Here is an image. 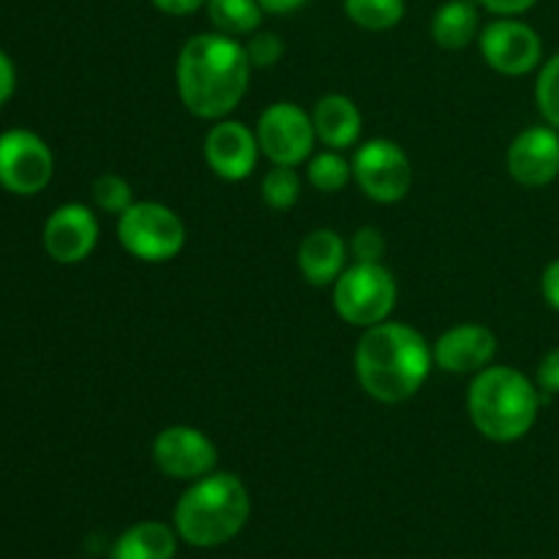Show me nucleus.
<instances>
[{
  "mask_svg": "<svg viewBox=\"0 0 559 559\" xmlns=\"http://www.w3.org/2000/svg\"><path fill=\"white\" fill-rule=\"evenodd\" d=\"M353 180L369 200L393 205L413 189V162L402 145L377 136L355 147Z\"/></svg>",
  "mask_w": 559,
  "mask_h": 559,
  "instance_id": "obj_7",
  "label": "nucleus"
},
{
  "mask_svg": "<svg viewBox=\"0 0 559 559\" xmlns=\"http://www.w3.org/2000/svg\"><path fill=\"white\" fill-rule=\"evenodd\" d=\"M298 267L314 287H333L347 267V243L331 227L311 229L298 246Z\"/></svg>",
  "mask_w": 559,
  "mask_h": 559,
  "instance_id": "obj_16",
  "label": "nucleus"
},
{
  "mask_svg": "<svg viewBox=\"0 0 559 559\" xmlns=\"http://www.w3.org/2000/svg\"><path fill=\"white\" fill-rule=\"evenodd\" d=\"M300 189H304V183H300L298 167L273 164L262 178V200L273 211H289V207L298 205Z\"/></svg>",
  "mask_w": 559,
  "mask_h": 559,
  "instance_id": "obj_23",
  "label": "nucleus"
},
{
  "mask_svg": "<svg viewBox=\"0 0 559 559\" xmlns=\"http://www.w3.org/2000/svg\"><path fill=\"white\" fill-rule=\"evenodd\" d=\"M306 180H309L317 191H322V194H338V191L347 189V183L353 180V158L344 156L342 151H331V147H328V151L309 158Z\"/></svg>",
  "mask_w": 559,
  "mask_h": 559,
  "instance_id": "obj_21",
  "label": "nucleus"
},
{
  "mask_svg": "<svg viewBox=\"0 0 559 559\" xmlns=\"http://www.w3.org/2000/svg\"><path fill=\"white\" fill-rule=\"evenodd\" d=\"M314 120L317 142H322L331 151H347V147L358 145L360 134H364V115H360L358 104L344 93H328L314 104Z\"/></svg>",
  "mask_w": 559,
  "mask_h": 559,
  "instance_id": "obj_17",
  "label": "nucleus"
},
{
  "mask_svg": "<svg viewBox=\"0 0 559 559\" xmlns=\"http://www.w3.org/2000/svg\"><path fill=\"white\" fill-rule=\"evenodd\" d=\"M478 47L489 69L502 76H524L544 63L538 31L516 16H500L480 31Z\"/></svg>",
  "mask_w": 559,
  "mask_h": 559,
  "instance_id": "obj_10",
  "label": "nucleus"
},
{
  "mask_svg": "<svg viewBox=\"0 0 559 559\" xmlns=\"http://www.w3.org/2000/svg\"><path fill=\"white\" fill-rule=\"evenodd\" d=\"M475 3H480L486 11L497 16H519L533 9L538 0H475Z\"/></svg>",
  "mask_w": 559,
  "mask_h": 559,
  "instance_id": "obj_30",
  "label": "nucleus"
},
{
  "mask_svg": "<svg viewBox=\"0 0 559 559\" xmlns=\"http://www.w3.org/2000/svg\"><path fill=\"white\" fill-rule=\"evenodd\" d=\"M178 533L164 522L131 524L109 549V559H175Z\"/></svg>",
  "mask_w": 559,
  "mask_h": 559,
  "instance_id": "obj_18",
  "label": "nucleus"
},
{
  "mask_svg": "<svg viewBox=\"0 0 559 559\" xmlns=\"http://www.w3.org/2000/svg\"><path fill=\"white\" fill-rule=\"evenodd\" d=\"M153 462L167 478L194 484L216 469L218 448L202 429L175 424L158 431L153 440Z\"/></svg>",
  "mask_w": 559,
  "mask_h": 559,
  "instance_id": "obj_11",
  "label": "nucleus"
},
{
  "mask_svg": "<svg viewBox=\"0 0 559 559\" xmlns=\"http://www.w3.org/2000/svg\"><path fill=\"white\" fill-rule=\"evenodd\" d=\"M544 393L513 366H495L478 371L469 382L467 413L478 435L486 440L519 442L538 424Z\"/></svg>",
  "mask_w": 559,
  "mask_h": 559,
  "instance_id": "obj_3",
  "label": "nucleus"
},
{
  "mask_svg": "<svg viewBox=\"0 0 559 559\" xmlns=\"http://www.w3.org/2000/svg\"><path fill=\"white\" fill-rule=\"evenodd\" d=\"M251 71L254 66L238 38L218 31L197 33L183 44L175 66L178 96L194 118H229L249 91Z\"/></svg>",
  "mask_w": 559,
  "mask_h": 559,
  "instance_id": "obj_1",
  "label": "nucleus"
},
{
  "mask_svg": "<svg viewBox=\"0 0 559 559\" xmlns=\"http://www.w3.org/2000/svg\"><path fill=\"white\" fill-rule=\"evenodd\" d=\"M162 14L169 16H186V14H194V11L205 9L207 0H151Z\"/></svg>",
  "mask_w": 559,
  "mask_h": 559,
  "instance_id": "obj_31",
  "label": "nucleus"
},
{
  "mask_svg": "<svg viewBox=\"0 0 559 559\" xmlns=\"http://www.w3.org/2000/svg\"><path fill=\"white\" fill-rule=\"evenodd\" d=\"M480 27L475 0H448L431 16V38L442 49H464L475 41Z\"/></svg>",
  "mask_w": 559,
  "mask_h": 559,
  "instance_id": "obj_19",
  "label": "nucleus"
},
{
  "mask_svg": "<svg viewBox=\"0 0 559 559\" xmlns=\"http://www.w3.org/2000/svg\"><path fill=\"white\" fill-rule=\"evenodd\" d=\"M540 295H544L546 306L559 314V260H551L549 265L544 267V276H540Z\"/></svg>",
  "mask_w": 559,
  "mask_h": 559,
  "instance_id": "obj_29",
  "label": "nucleus"
},
{
  "mask_svg": "<svg viewBox=\"0 0 559 559\" xmlns=\"http://www.w3.org/2000/svg\"><path fill=\"white\" fill-rule=\"evenodd\" d=\"M207 20L224 36H251L262 25V5L257 0H207Z\"/></svg>",
  "mask_w": 559,
  "mask_h": 559,
  "instance_id": "obj_20",
  "label": "nucleus"
},
{
  "mask_svg": "<svg viewBox=\"0 0 559 559\" xmlns=\"http://www.w3.org/2000/svg\"><path fill=\"white\" fill-rule=\"evenodd\" d=\"M14 87H16V69L11 63L9 55L0 49V107L14 96Z\"/></svg>",
  "mask_w": 559,
  "mask_h": 559,
  "instance_id": "obj_32",
  "label": "nucleus"
},
{
  "mask_svg": "<svg viewBox=\"0 0 559 559\" xmlns=\"http://www.w3.org/2000/svg\"><path fill=\"white\" fill-rule=\"evenodd\" d=\"M254 69H271L282 60L284 41L273 31H257L249 36V44H243Z\"/></svg>",
  "mask_w": 559,
  "mask_h": 559,
  "instance_id": "obj_26",
  "label": "nucleus"
},
{
  "mask_svg": "<svg viewBox=\"0 0 559 559\" xmlns=\"http://www.w3.org/2000/svg\"><path fill=\"white\" fill-rule=\"evenodd\" d=\"M435 364L445 374H478L497 358V336L478 322L453 325L435 342Z\"/></svg>",
  "mask_w": 559,
  "mask_h": 559,
  "instance_id": "obj_15",
  "label": "nucleus"
},
{
  "mask_svg": "<svg viewBox=\"0 0 559 559\" xmlns=\"http://www.w3.org/2000/svg\"><path fill=\"white\" fill-rule=\"evenodd\" d=\"M118 240L134 260L162 265L186 246V224L164 202H134L118 216Z\"/></svg>",
  "mask_w": 559,
  "mask_h": 559,
  "instance_id": "obj_6",
  "label": "nucleus"
},
{
  "mask_svg": "<svg viewBox=\"0 0 559 559\" xmlns=\"http://www.w3.org/2000/svg\"><path fill=\"white\" fill-rule=\"evenodd\" d=\"M93 202H96L98 211L120 216V213L134 205V189H131L123 175L104 173L93 180Z\"/></svg>",
  "mask_w": 559,
  "mask_h": 559,
  "instance_id": "obj_24",
  "label": "nucleus"
},
{
  "mask_svg": "<svg viewBox=\"0 0 559 559\" xmlns=\"http://www.w3.org/2000/svg\"><path fill=\"white\" fill-rule=\"evenodd\" d=\"M399 287L393 273L382 262H353L333 284V306L344 322L371 328L391 320L396 309Z\"/></svg>",
  "mask_w": 559,
  "mask_h": 559,
  "instance_id": "obj_5",
  "label": "nucleus"
},
{
  "mask_svg": "<svg viewBox=\"0 0 559 559\" xmlns=\"http://www.w3.org/2000/svg\"><path fill=\"white\" fill-rule=\"evenodd\" d=\"M98 233H102L98 218L91 207L80 202H66L55 207L44 222L41 243L58 265H80L96 249Z\"/></svg>",
  "mask_w": 559,
  "mask_h": 559,
  "instance_id": "obj_13",
  "label": "nucleus"
},
{
  "mask_svg": "<svg viewBox=\"0 0 559 559\" xmlns=\"http://www.w3.org/2000/svg\"><path fill=\"white\" fill-rule=\"evenodd\" d=\"M535 104L546 123L559 131V52L540 63L538 80H535Z\"/></svg>",
  "mask_w": 559,
  "mask_h": 559,
  "instance_id": "obj_25",
  "label": "nucleus"
},
{
  "mask_svg": "<svg viewBox=\"0 0 559 559\" xmlns=\"http://www.w3.org/2000/svg\"><path fill=\"white\" fill-rule=\"evenodd\" d=\"M55 158L47 142L27 129L0 134V186L16 197H33L52 180Z\"/></svg>",
  "mask_w": 559,
  "mask_h": 559,
  "instance_id": "obj_9",
  "label": "nucleus"
},
{
  "mask_svg": "<svg viewBox=\"0 0 559 559\" xmlns=\"http://www.w3.org/2000/svg\"><path fill=\"white\" fill-rule=\"evenodd\" d=\"M265 14H293V11L304 9L309 0H257Z\"/></svg>",
  "mask_w": 559,
  "mask_h": 559,
  "instance_id": "obj_33",
  "label": "nucleus"
},
{
  "mask_svg": "<svg viewBox=\"0 0 559 559\" xmlns=\"http://www.w3.org/2000/svg\"><path fill=\"white\" fill-rule=\"evenodd\" d=\"M251 516V497L243 480L233 473L213 469L194 480L175 506V533L197 549H216L229 544Z\"/></svg>",
  "mask_w": 559,
  "mask_h": 559,
  "instance_id": "obj_4",
  "label": "nucleus"
},
{
  "mask_svg": "<svg viewBox=\"0 0 559 559\" xmlns=\"http://www.w3.org/2000/svg\"><path fill=\"white\" fill-rule=\"evenodd\" d=\"M508 173L527 189L555 183L559 178V131L555 126H530L508 147Z\"/></svg>",
  "mask_w": 559,
  "mask_h": 559,
  "instance_id": "obj_14",
  "label": "nucleus"
},
{
  "mask_svg": "<svg viewBox=\"0 0 559 559\" xmlns=\"http://www.w3.org/2000/svg\"><path fill=\"white\" fill-rule=\"evenodd\" d=\"M404 0H344V14L371 33L396 27L404 20Z\"/></svg>",
  "mask_w": 559,
  "mask_h": 559,
  "instance_id": "obj_22",
  "label": "nucleus"
},
{
  "mask_svg": "<svg viewBox=\"0 0 559 559\" xmlns=\"http://www.w3.org/2000/svg\"><path fill=\"white\" fill-rule=\"evenodd\" d=\"M435 369V349L424 333L404 322L366 328L355 347V374L360 388L380 404L413 399Z\"/></svg>",
  "mask_w": 559,
  "mask_h": 559,
  "instance_id": "obj_2",
  "label": "nucleus"
},
{
  "mask_svg": "<svg viewBox=\"0 0 559 559\" xmlns=\"http://www.w3.org/2000/svg\"><path fill=\"white\" fill-rule=\"evenodd\" d=\"M388 240L377 227H360L349 240V254L355 262H382Z\"/></svg>",
  "mask_w": 559,
  "mask_h": 559,
  "instance_id": "obj_27",
  "label": "nucleus"
},
{
  "mask_svg": "<svg viewBox=\"0 0 559 559\" xmlns=\"http://www.w3.org/2000/svg\"><path fill=\"white\" fill-rule=\"evenodd\" d=\"M535 385L540 388L544 396H559V347L549 349L540 358L538 374H535Z\"/></svg>",
  "mask_w": 559,
  "mask_h": 559,
  "instance_id": "obj_28",
  "label": "nucleus"
},
{
  "mask_svg": "<svg viewBox=\"0 0 559 559\" xmlns=\"http://www.w3.org/2000/svg\"><path fill=\"white\" fill-rule=\"evenodd\" d=\"M254 131L262 156L282 167H300L314 153V120L295 102H276L262 109Z\"/></svg>",
  "mask_w": 559,
  "mask_h": 559,
  "instance_id": "obj_8",
  "label": "nucleus"
},
{
  "mask_svg": "<svg viewBox=\"0 0 559 559\" xmlns=\"http://www.w3.org/2000/svg\"><path fill=\"white\" fill-rule=\"evenodd\" d=\"M202 151H205V162L211 173L218 175L222 180H229V183L251 178L262 153L257 131L249 129L243 120L233 118L213 120Z\"/></svg>",
  "mask_w": 559,
  "mask_h": 559,
  "instance_id": "obj_12",
  "label": "nucleus"
}]
</instances>
